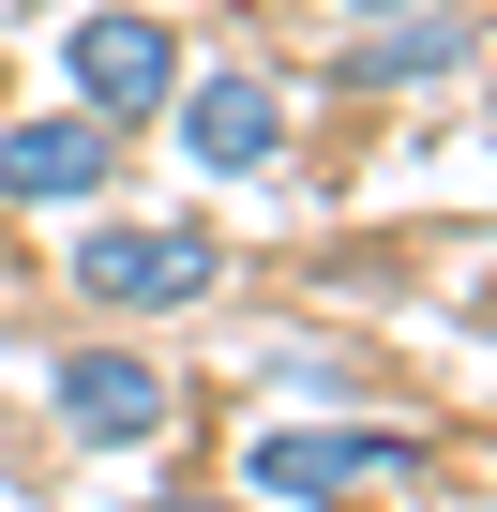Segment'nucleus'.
Wrapping results in <instances>:
<instances>
[{"mask_svg": "<svg viewBox=\"0 0 497 512\" xmlns=\"http://www.w3.org/2000/svg\"><path fill=\"white\" fill-rule=\"evenodd\" d=\"M61 76H76V121H151L181 91V31L166 16H76L61 31Z\"/></svg>", "mask_w": 497, "mask_h": 512, "instance_id": "obj_1", "label": "nucleus"}, {"mask_svg": "<svg viewBox=\"0 0 497 512\" xmlns=\"http://www.w3.org/2000/svg\"><path fill=\"white\" fill-rule=\"evenodd\" d=\"M76 287L121 302V317H181V302H211V226H91Z\"/></svg>", "mask_w": 497, "mask_h": 512, "instance_id": "obj_2", "label": "nucleus"}, {"mask_svg": "<svg viewBox=\"0 0 497 512\" xmlns=\"http://www.w3.org/2000/svg\"><path fill=\"white\" fill-rule=\"evenodd\" d=\"M61 437H76V452H151V437H166V377H151L136 347H76V362H61Z\"/></svg>", "mask_w": 497, "mask_h": 512, "instance_id": "obj_3", "label": "nucleus"}, {"mask_svg": "<svg viewBox=\"0 0 497 512\" xmlns=\"http://www.w3.org/2000/svg\"><path fill=\"white\" fill-rule=\"evenodd\" d=\"M106 121H76V106H46V121H16V136H0V196H16V211H91L106 196Z\"/></svg>", "mask_w": 497, "mask_h": 512, "instance_id": "obj_4", "label": "nucleus"}, {"mask_svg": "<svg viewBox=\"0 0 497 512\" xmlns=\"http://www.w3.org/2000/svg\"><path fill=\"white\" fill-rule=\"evenodd\" d=\"M166 106H181V151L226 166V181H257V166L287 151V91H272V76H196V91H166Z\"/></svg>", "mask_w": 497, "mask_h": 512, "instance_id": "obj_5", "label": "nucleus"}, {"mask_svg": "<svg viewBox=\"0 0 497 512\" xmlns=\"http://www.w3.org/2000/svg\"><path fill=\"white\" fill-rule=\"evenodd\" d=\"M377 467H422V452H407V437H302V422H272L257 452H241V482L287 497V512H317L332 482H377Z\"/></svg>", "mask_w": 497, "mask_h": 512, "instance_id": "obj_6", "label": "nucleus"}, {"mask_svg": "<svg viewBox=\"0 0 497 512\" xmlns=\"http://www.w3.org/2000/svg\"><path fill=\"white\" fill-rule=\"evenodd\" d=\"M467 46H482V31L452 16V0H422V16H392V31H362V46H347L332 76H347V91H422V76H467Z\"/></svg>", "mask_w": 497, "mask_h": 512, "instance_id": "obj_7", "label": "nucleus"}, {"mask_svg": "<svg viewBox=\"0 0 497 512\" xmlns=\"http://www.w3.org/2000/svg\"><path fill=\"white\" fill-rule=\"evenodd\" d=\"M347 16H422V0H347Z\"/></svg>", "mask_w": 497, "mask_h": 512, "instance_id": "obj_8", "label": "nucleus"}, {"mask_svg": "<svg viewBox=\"0 0 497 512\" xmlns=\"http://www.w3.org/2000/svg\"><path fill=\"white\" fill-rule=\"evenodd\" d=\"M151 512H211V497H151Z\"/></svg>", "mask_w": 497, "mask_h": 512, "instance_id": "obj_9", "label": "nucleus"}]
</instances>
